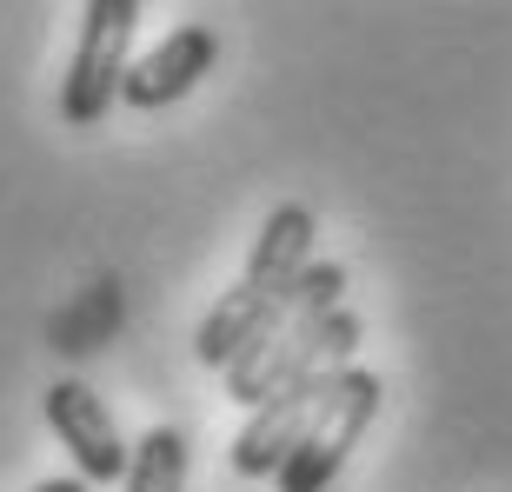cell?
<instances>
[{"label": "cell", "mask_w": 512, "mask_h": 492, "mask_svg": "<svg viewBox=\"0 0 512 492\" xmlns=\"http://www.w3.org/2000/svg\"><path fill=\"white\" fill-rule=\"evenodd\" d=\"M40 413L54 426V439L67 446L74 459V473L87 486H127V466H133V446L120 439L114 413H107V399L94 386H80V379H54L47 399H40Z\"/></svg>", "instance_id": "3957f363"}, {"label": "cell", "mask_w": 512, "mask_h": 492, "mask_svg": "<svg viewBox=\"0 0 512 492\" xmlns=\"http://www.w3.org/2000/svg\"><path fill=\"white\" fill-rule=\"evenodd\" d=\"M34 492H94V486H87V479H80V473H67V479H40Z\"/></svg>", "instance_id": "ba28073f"}, {"label": "cell", "mask_w": 512, "mask_h": 492, "mask_svg": "<svg viewBox=\"0 0 512 492\" xmlns=\"http://www.w3.org/2000/svg\"><path fill=\"white\" fill-rule=\"evenodd\" d=\"M313 213L300 207V200H286V207H273L260 220V240H253L247 253V273H240V286L247 293H260V300H280L293 306V293H300V280L313 273Z\"/></svg>", "instance_id": "8992f818"}, {"label": "cell", "mask_w": 512, "mask_h": 492, "mask_svg": "<svg viewBox=\"0 0 512 492\" xmlns=\"http://www.w3.org/2000/svg\"><path fill=\"white\" fill-rule=\"evenodd\" d=\"M213 60H220V34H213V27H200V20H187V27H173L153 54H140L127 67L120 100H127V107H140V114H160V107L187 100L193 87L213 74Z\"/></svg>", "instance_id": "277c9868"}, {"label": "cell", "mask_w": 512, "mask_h": 492, "mask_svg": "<svg viewBox=\"0 0 512 492\" xmlns=\"http://www.w3.org/2000/svg\"><path fill=\"white\" fill-rule=\"evenodd\" d=\"M326 379H333V373H326ZM326 379H306V386H293V393L253 406L247 426H240V439H233V473H240V479H280V466L300 453L306 426H313V413H320Z\"/></svg>", "instance_id": "5b68a950"}, {"label": "cell", "mask_w": 512, "mask_h": 492, "mask_svg": "<svg viewBox=\"0 0 512 492\" xmlns=\"http://www.w3.org/2000/svg\"><path fill=\"white\" fill-rule=\"evenodd\" d=\"M133 27H140V0H94L80 14V47L67 60V80H60V120L67 127L107 120L133 67Z\"/></svg>", "instance_id": "7a4b0ae2"}, {"label": "cell", "mask_w": 512, "mask_h": 492, "mask_svg": "<svg viewBox=\"0 0 512 492\" xmlns=\"http://www.w3.org/2000/svg\"><path fill=\"white\" fill-rule=\"evenodd\" d=\"M380 399H386L380 373H366V366H340V373L326 379V399H320V413H313V426H306L300 453L280 466L273 486H280V492H326L333 479H340V466L353 459L360 433L373 426Z\"/></svg>", "instance_id": "6da1fadb"}, {"label": "cell", "mask_w": 512, "mask_h": 492, "mask_svg": "<svg viewBox=\"0 0 512 492\" xmlns=\"http://www.w3.org/2000/svg\"><path fill=\"white\" fill-rule=\"evenodd\" d=\"M120 492H187V433L180 426H147Z\"/></svg>", "instance_id": "52a82bcc"}]
</instances>
